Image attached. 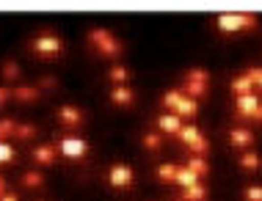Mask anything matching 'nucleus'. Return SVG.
Listing matches in <instances>:
<instances>
[{
    "label": "nucleus",
    "mask_w": 262,
    "mask_h": 201,
    "mask_svg": "<svg viewBox=\"0 0 262 201\" xmlns=\"http://www.w3.org/2000/svg\"><path fill=\"white\" fill-rule=\"evenodd\" d=\"M108 182L113 188H133V182H136V171L130 166H124V163H116V166L108 168Z\"/></svg>",
    "instance_id": "obj_5"
},
{
    "label": "nucleus",
    "mask_w": 262,
    "mask_h": 201,
    "mask_svg": "<svg viewBox=\"0 0 262 201\" xmlns=\"http://www.w3.org/2000/svg\"><path fill=\"white\" fill-rule=\"evenodd\" d=\"M182 97H185V94H182V91L180 88H171V91H166V94H163V105H166L168 107V110H177V105H180V99Z\"/></svg>",
    "instance_id": "obj_23"
},
{
    "label": "nucleus",
    "mask_w": 262,
    "mask_h": 201,
    "mask_svg": "<svg viewBox=\"0 0 262 201\" xmlns=\"http://www.w3.org/2000/svg\"><path fill=\"white\" fill-rule=\"evenodd\" d=\"M177 185H182V188H193V185H199V176H196L193 171H188V168H180L177 171Z\"/></svg>",
    "instance_id": "obj_22"
},
{
    "label": "nucleus",
    "mask_w": 262,
    "mask_h": 201,
    "mask_svg": "<svg viewBox=\"0 0 262 201\" xmlns=\"http://www.w3.org/2000/svg\"><path fill=\"white\" fill-rule=\"evenodd\" d=\"M259 107V97H254V94H246V97H237V102H235V110H237V116H243V119H251V113Z\"/></svg>",
    "instance_id": "obj_10"
},
{
    "label": "nucleus",
    "mask_w": 262,
    "mask_h": 201,
    "mask_svg": "<svg viewBox=\"0 0 262 201\" xmlns=\"http://www.w3.org/2000/svg\"><path fill=\"white\" fill-rule=\"evenodd\" d=\"M55 85H58V80H55V77H39V85H36V88L45 91V88H55Z\"/></svg>",
    "instance_id": "obj_32"
},
{
    "label": "nucleus",
    "mask_w": 262,
    "mask_h": 201,
    "mask_svg": "<svg viewBox=\"0 0 262 201\" xmlns=\"http://www.w3.org/2000/svg\"><path fill=\"white\" fill-rule=\"evenodd\" d=\"M14 130H17V124H14L11 119H0V141H3L6 135H11Z\"/></svg>",
    "instance_id": "obj_30"
},
{
    "label": "nucleus",
    "mask_w": 262,
    "mask_h": 201,
    "mask_svg": "<svg viewBox=\"0 0 262 201\" xmlns=\"http://www.w3.org/2000/svg\"><path fill=\"white\" fill-rule=\"evenodd\" d=\"M0 201H19V198H17V193H9V190H6L3 196H0Z\"/></svg>",
    "instance_id": "obj_35"
},
{
    "label": "nucleus",
    "mask_w": 262,
    "mask_h": 201,
    "mask_svg": "<svg viewBox=\"0 0 262 201\" xmlns=\"http://www.w3.org/2000/svg\"><path fill=\"white\" fill-rule=\"evenodd\" d=\"M58 152L67 157V160H80V157L89 154V143L83 138H63L58 143Z\"/></svg>",
    "instance_id": "obj_6"
},
{
    "label": "nucleus",
    "mask_w": 262,
    "mask_h": 201,
    "mask_svg": "<svg viewBox=\"0 0 262 201\" xmlns=\"http://www.w3.org/2000/svg\"><path fill=\"white\" fill-rule=\"evenodd\" d=\"M3 193H6V179L0 176V196H3Z\"/></svg>",
    "instance_id": "obj_37"
},
{
    "label": "nucleus",
    "mask_w": 262,
    "mask_h": 201,
    "mask_svg": "<svg viewBox=\"0 0 262 201\" xmlns=\"http://www.w3.org/2000/svg\"><path fill=\"white\" fill-rule=\"evenodd\" d=\"M218 31H226V33H235V31H246V28H254L257 25V17L254 14H221L215 19Z\"/></svg>",
    "instance_id": "obj_3"
},
{
    "label": "nucleus",
    "mask_w": 262,
    "mask_h": 201,
    "mask_svg": "<svg viewBox=\"0 0 262 201\" xmlns=\"http://www.w3.org/2000/svg\"><path fill=\"white\" fill-rule=\"evenodd\" d=\"M23 185H25V188H31V190H36V188L45 185V174H41V171H25V174H23Z\"/></svg>",
    "instance_id": "obj_20"
},
{
    "label": "nucleus",
    "mask_w": 262,
    "mask_h": 201,
    "mask_svg": "<svg viewBox=\"0 0 262 201\" xmlns=\"http://www.w3.org/2000/svg\"><path fill=\"white\" fill-rule=\"evenodd\" d=\"M229 143L235 149H251L254 135L246 130V127H232V130H229Z\"/></svg>",
    "instance_id": "obj_9"
},
{
    "label": "nucleus",
    "mask_w": 262,
    "mask_h": 201,
    "mask_svg": "<svg viewBox=\"0 0 262 201\" xmlns=\"http://www.w3.org/2000/svg\"><path fill=\"white\" fill-rule=\"evenodd\" d=\"M251 80L246 75H237L235 80H232V91H235V97H246V94H251Z\"/></svg>",
    "instance_id": "obj_17"
},
{
    "label": "nucleus",
    "mask_w": 262,
    "mask_h": 201,
    "mask_svg": "<svg viewBox=\"0 0 262 201\" xmlns=\"http://www.w3.org/2000/svg\"><path fill=\"white\" fill-rule=\"evenodd\" d=\"M243 198H246V201H262V188H259V185L246 188V190H243Z\"/></svg>",
    "instance_id": "obj_29"
},
{
    "label": "nucleus",
    "mask_w": 262,
    "mask_h": 201,
    "mask_svg": "<svg viewBox=\"0 0 262 201\" xmlns=\"http://www.w3.org/2000/svg\"><path fill=\"white\" fill-rule=\"evenodd\" d=\"M210 88V75L204 69H190L188 77H185V88H182V94L190 97V99H199L207 94Z\"/></svg>",
    "instance_id": "obj_2"
},
{
    "label": "nucleus",
    "mask_w": 262,
    "mask_h": 201,
    "mask_svg": "<svg viewBox=\"0 0 262 201\" xmlns=\"http://www.w3.org/2000/svg\"><path fill=\"white\" fill-rule=\"evenodd\" d=\"M89 41L100 50L102 55H108V58H116V55L122 53V41H119L111 31H105V28H91V31H89Z\"/></svg>",
    "instance_id": "obj_1"
},
{
    "label": "nucleus",
    "mask_w": 262,
    "mask_h": 201,
    "mask_svg": "<svg viewBox=\"0 0 262 201\" xmlns=\"http://www.w3.org/2000/svg\"><path fill=\"white\" fill-rule=\"evenodd\" d=\"M41 91L36 88V85H17V88L11 91V97L17 99V102H23V105H33L39 99Z\"/></svg>",
    "instance_id": "obj_11"
},
{
    "label": "nucleus",
    "mask_w": 262,
    "mask_h": 201,
    "mask_svg": "<svg viewBox=\"0 0 262 201\" xmlns=\"http://www.w3.org/2000/svg\"><path fill=\"white\" fill-rule=\"evenodd\" d=\"M177 171H180V166L163 163V166H158V179H163V182H177Z\"/></svg>",
    "instance_id": "obj_21"
},
{
    "label": "nucleus",
    "mask_w": 262,
    "mask_h": 201,
    "mask_svg": "<svg viewBox=\"0 0 262 201\" xmlns=\"http://www.w3.org/2000/svg\"><path fill=\"white\" fill-rule=\"evenodd\" d=\"M188 171H193V174L196 176H207L210 174V166H207V160H204V157H190V160H188V166H185Z\"/></svg>",
    "instance_id": "obj_18"
},
{
    "label": "nucleus",
    "mask_w": 262,
    "mask_h": 201,
    "mask_svg": "<svg viewBox=\"0 0 262 201\" xmlns=\"http://www.w3.org/2000/svg\"><path fill=\"white\" fill-rule=\"evenodd\" d=\"M9 97H11V91L0 85V107H6V102H9Z\"/></svg>",
    "instance_id": "obj_34"
},
{
    "label": "nucleus",
    "mask_w": 262,
    "mask_h": 201,
    "mask_svg": "<svg viewBox=\"0 0 262 201\" xmlns=\"http://www.w3.org/2000/svg\"><path fill=\"white\" fill-rule=\"evenodd\" d=\"M11 160H14V149L0 141V163H11Z\"/></svg>",
    "instance_id": "obj_31"
},
{
    "label": "nucleus",
    "mask_w": 262,
    "mask_h": 201,
    "mask_svg": "<svg viewBox=\"0 0 262 201\" xmlns=\"http://www.w3.org/2000/svg\"><path fill=\"white\" fill-rule=\"evenodd\" d=\"M58 121L67 130H77V127H83L86 116H83V110L77 105H61L58 107Z\"/></svg>",
    "instance_id": "obj_7"
},
{
    "label": "nucleus",
    "mask_w": 262,
    "mask_h": 201,
    "mask_svg": "<svg viewBox=\"0 0 262 201\" xmlns=\"http://www.w3.org/2000/svg\"><path fill=\"white\" fill-rule=\"evenodd\" d=\"M204 196H207V188H204V185H193V188H185V193H182L185 201H204Z\"/></svg>",
    "instance_id": "obj_25"
},
{
    "label": "nucleus",
    "mask_w": 262,
    "mask_h": 201,
    "mask_svg": "<svg viewBox=\"0 0 262 201\" xmlns=\"http://www.w3.org/2000/svg\"><path fill=\"white\" fill-rule=\"evenodd\" d=\"M39 130H36V124H17V130H14V135H17L19 141H28V138H33Z\"/></svg>",
    "instance_id": "obj_28"
},
{
    "label": "nucleus",
    "mask_w": 262,
    "mask_h": 201,
    "mask_svg": "<svg viewBox=\"0 0 262 201\" xmlns=\"http://www.w3.org/2000/svg\"><path fill=\"white\" fill-rule=\"evenodd\" d=\"M160 146H163V138L158 132H146L144 135V149L146 152H160Z\"/></svg>",
    "instance_id": "obj_26"
},
{
    "label": "nucleus",
    "mask_w": 262,
    "mask_h": 201,
    "mask_svg": "<svg viewBox=\"0 0 262 201\" xmlns=\"http://www.w3.org/2000/svg\"><path fill=\"white\" fill-rule=\"evenodd\" d=\"M188 149H190V152H193L196 157H204V154H207V152H210V141H207V138H204V135H199V138H196L193 143H190V146H188Z\"/></svg>",
    "instance_id": "obj_27"
},
{
    "label": "nucleus",
    "mask_w": 262,
    "mask_h": 201,
    "mask_svg": "<svg viewBox=\"0 0 262 201\" xmlns=\"http://www.w3.org/2000/svg\"><path fill=\"white\" fill-rule=\"evenodd\" d=\"M108 80L113 85H127V80H130V69L122 66V63H116V66L108 69Z\"/></svg>",
    "instance_id": "obj_16"
},
{
    "label": "nucleus",
    "mask_w": 262,
    "mask_h": 201,
    "mask_svg": "<svg viewBox=\"0 0 262 201\" xmlns=\"http://www.w3.org/2000/svg\"><path fill=\"white\" fill-rule=\"evenodd\" d=\"M31 47H33V53L45 55V58H55V55L63 53V41L55 33H39Z\"/></svg>",
    "instance_id": "obj_4"
},
{
    "label": "nucleus",
    "mask_w": 262,
    "mask_h": 201,
    "mask_svg": "<svg viewBox=\"0 0 262 201\" xmlns=\"http://www.w3.org/2000/svg\"><path fill=\"white\" fill-rule=\"evenodd\" d=\"M199 127H193V124H182V130H180V141L185 143V146H190L196 138H199Z\"/></svg>",
    "instance_id": "obj_24"
},
{
    "label": "nucleus",
    "mask_w": 262,
    "mask_h": 201,
    "mask_svg": "<svg viewBox=\"0 0 262 201\" xmlns=\"http://www.w3.org/2000/svg\"><path fill=\"white\" fill-rule=\"evenodd\" d=\"M196 113H199V102H196V99H190V97H182L180 105H177V110H174V116L190 119V116H196Z\"/></svg>",
    "instance_id": "obj_15"
},
{
    "label": "nucleus",
    "mask_w": 262,
    "mask_h": 201,
    "mask_svg": "<svg viewBox=\"0 0 262 201\" xmlns=\"http://www.w3.org/2000/svg\"><path fill=\"white\" fill-rule=\"evenodd\" d=\"M55 154H58V149L50 146V143H41V146L33 149V160H36L39 166H53V163H55Z\"/></svg>",
    "instance_id": "obj_12"
},
{
    "label": "nucleus",
    "mask_w": 262,
    "mask_h": 201,
    "mask_svg": "<svg viewBox=\"0 0 262 201\" xmlns=\"http://www.w3.org/2000/svg\"><path fill=\"white\" fill-rule=\"evenodd\" d=\"M111 102L116 107H130L133 102H136V94H133L130 85H113L111 88Z\"/></svg>",
    "instance_id": "obj_8"
},
{
    "label": "nucleus",
    "mask_w": 262,
    "mask_h": 201,
    "mask_svg": "<svg viewBox=\"0 0 262 201\" xmlns=\"http://www.w3.org/2000/svg\"><path fill=\"white\" fill-rule=\"evenodd\" d=\"M251 119H254V121H262V105H259V107H257V110H254V113H251Z\"/></svg>",
    "instance_id": "obj_36"
},
{
    "label": "nucleus",
    "mask_w": 262,
    "mask_h": 201,
    "mask_svg": "<svg viewBox=\"0 0 262 201\" xmlns=\"http://www.w3.org/2000/svg\"><path fill=\"white\" fill-rule=\"evenodd\" d=\"M0 75H3L6 83H14V80H19V75H23V72H19V63L17 61H6L3 69H0Z\"/></svg>",
    "instance_id": "obj_19"
},
{
    "label": "nucleus",
    "mask_w": 262,
    "mask_h": 201,
    "mask_svg": "<svg viewBox=\"0 0 262 201\" xmlns=\"http://www.w3.org/2000/svg\"><path fill=\"white\" fill-rule=\"evenodd\" d=\"M240 168H243L246 174H254V171L262 168V157L254 152V149H246V152L240 154Z\"/></svg>",
    "instance_id": "obj_13"
},
{
    "label": "nucleus",
    "mask_w": 262,
    "mask_h": 201,
    "mask_svg": "<svg viewBox=\"0 0 262 201\" xmlns=\"http://www.w3.org/2000/svg\"><path fill=\"white\" fill-rule=\"evenodd\" d=\"M246 77H249L251 83H257L259 91H262V69H249V72H246Z\"/></svg>",
    "instance_id": "obj_33"
},
{
    "label": "nucleus",
    "mask_w": 262,
    "mask_h": 201,
    "mask_svg": "<svg viewBox=\"0 0 262 201\" xmlns=\"http://www.w3.org/2000/svg\"><path fill=\"white\" fill-rule=\"evenodd\" d=\"M158 127L166 135H180V130H182V121H180V116H174V113H166V116H160L158 119Z\"/></svg>",
    "instance_id": "obj_14"
}]
</instances>
